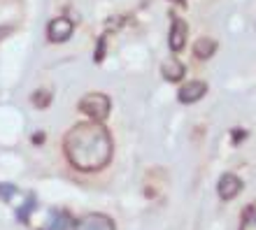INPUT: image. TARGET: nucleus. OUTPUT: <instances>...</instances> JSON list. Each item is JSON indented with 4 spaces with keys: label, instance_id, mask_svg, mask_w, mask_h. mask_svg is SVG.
I'll return each mask as SVG.
<instances>
[{
    "label": "nucleus",
    "instance_id": "obj_1",
    "mask_svg": "<svg viewBox=\"0 0 256 230\" xmlns=\"http://www.w3.org/2000/svg\"><path fill=\"white\" fill-rule=\"evenodd\" d=\"M112 137L108 128L98 121L74 123L63 137V151H66L70 165L82 172L102 170L112 158Z\"/></svg>",
    "mask_w": 256,
    "mask_h": 230
},
{
    "label": "nucleus",
    "instance_id": "obj_2",
    "mask_svg": "<svg viewBox=\"0 0 256 230\" xmlns=\"http://www.w3.org/2000/svg\"><path fill=\"white\" fill-rule=\"evenodd\" d=\"M77 107H80L82 114H86L91 121L102 123L110 116L112 102H110V98L105 93H98V91H94V93H86V95H84Z\"/></svg>",
    "mask_w": 256,
    "mask_h": 230
},
{
    "label": "nucleus",
    "instance_id": "obj_3",
    "mask_svg": "<svg viewBox=\"0 0 256 230\" xmlns=\"http://www.w3.org/2000/svg\"><path fill=\"white\" fill-rule=\"evenodd\" d=\"M72 30H74V23L68 16H56V19L49 21L47 37L49 42H66L72 37Z\"/></svg>",
    "mask_w": 256,
    "mask_h": 230
},
{
    "label": "nucleus",
    "instance_id": "obj_4",
    "mask_svg": "<svg viewBox=\"0 0 256 230\" xmlns=\"http://www.w3.org/2000/svg\"><path fill=\"white\" fill-rule=\"evenodd\" d=\"M172 23H170V35H168V44L172 51H182L184 44H186V37H189V26H186V21L180 19V16H170Z\"/></svg>",
    "mask_w": 256,
    "mask_h": 230
},
{
    "label": "nucleus",
    "instance_id": "obj_5",
    "mask_svg": "<svg viewBox=\"0 0 256 230\" xmlns=\"http://www.w3.org/2000/svg\"><path fill=\"white\" fill-rule=\"evenodd\" d=\"M240 191H242V179L233 172H226V175L219 177V184H216V193L222 200H233L236 196H240Z\"/></svg>",
    "mask_w": 256,
    "mask_h": 230
},
{
    "label": "nucleus",
    "instance_id": "obj_6",
    "mask_svg": "<svg viewBox=\"0 0 256 230\" xmlns=\"http://www.w3.org/2000/svg\"><path fill=\"white\" fill-rule=\"evenodd\" d=\"M205 93H208V84L200 79H194L180 88V95H177V98H180V102H184V105H194V102H198Z\"/></svg>",
    "mask_w": 256,
    "mask_h": 230
},
{
    "label": "nucleus",
    "instance_id": "obj_7",
    "mask_svg": "<svg viewBox=\"0 0 256 230\" xmlns=\"http://www.w3.org/2000/svg\"><path fill=\"white\" fill-rule=\"evenodd\" d=\"M74 230H116L114 221L105 214H88L86 219H82L80 224L74 226Z\"/></svg>",
    "mask_w": 256,
    "mask_h": 230
},
{
    "label": "nucleus",
    "instance_id": "obj_8",
    "mask_svg": "<svg viewBox=\"0 0 256 230\" xmlns=\"http://www.w3.org/2000/svg\"><path fill=\"white\" fill-rule=\"evenodd\" d=\"M40 230H74V221L68 212H52L47 226H42Z\"/></svg>",
    "mask_w": 256,
    "mask_h": 230
},
{
    "label": "nucleus",
    "instance_id": "obj_9",
    "mask_svg": "<svg viewBox=\"0 0 256 230\" xmlns=\"http://www.w3.org/2000/svg\"><path fill=\"white\" fill-rule=\"evenodd\" d=\"M216 51V40L214 37H198L194 44V56L196 58H200V61H208L212 58Z\"/></svg>",
    "mask_w": 256,
    "mask_h": 230
},
{
    "label": "nucleus",
    "instance_id": "obj_10",
    "mask_svg": "<svg viewBox=\"0 0 256 230\" xmlns=\"http://www.w3.org/2000/svg\"><path fill=\"white\" fill-rule=\"evenodd\" d=\"M161 72H163V77H166L168 81H180L184 75H186V68H184V63H180L175 56H172L170 61L163 63Z\"/></svg>",
    "mask_w": 256,
    "mask_h": 230
},
{
    "label": "nucleus",
    "instance_id": "obj_11",
    "mask_svg": "<svg viewBox=\"0 0 256 230\" xmlns=\"http://www.w3.org/2000/svg\"><path fill=\"white\" fill-rule=\"evenodd\" d=\"M256 217V205H247V210L242 212V217H240V230H244L247 226H252V219Z\"/></svg>",
    "mask_w": 256,
    "mask_h": 230
},
{
    "label": "nucleus",
    "instance_id": "obj_12",
    "mask_svg": "<svg viewBox=\"0 0 256 230\" xmlns=\"http://www.w3.org/2000/svg\"><path fill=\"white\" fill-rule=\"evenodd\" d=\"M35 210V198L30 196L28 198V203H26V207L24 210H19V221H24V224H28V219H30V212Z\"/></svg>",
    "mask_w": 256,
    "mask_h": 230
},
{
    "label": "nucleus",
    "instance_id": "obj_13",
    "mask_svg": "<svg viewBox=\"0 0 256 230\" xmlns=\"http://www.w3.org/2000/svg\"><path fill=\"white\" fill-rule=\"evenodd\" d=\"M16 196V189L12 184H0V200H12Z\"/></svg>",
    "mask_w": 256,
    "mask_h": 230
},
{
    "label": "nucleus",
    "instance_id": "obj_14",
    "mask_svg": "<svg viewBox=\"0 0 256 230\" xmlns=\"http://www.w3.org/2000/svg\"><path fill=\"white\" fill-rule=\"evenodd\" d=\"M49 100H52V95H49L47 91H38V93L33 95V102L38 105V107H47Z\"/></svg>",
    "mask_w": 256,
    "mask_h": 230
},
{
    "label": "nucleus",
    "instance_id": "obj_15",
    "mask_svg": "<svg viewBox=\"0 0 256 230\" xmlns=\"http://www.w3.org/2000/svg\"><path fill=\"white\" fill-rule=\"evenodd\" d=\"M242 137H247V130H242V128H236L233 130V142H240V140H242Z\"/></svg>",
    "mask_w": 256,
    "mask_h": 230
},
{
    "label": "nucleus",
    "instance_id": "obj_16",
    "mask_svg": "<svg viewBox=\"0 0 256 230\" xmlns=\"http://www.w3.org/2000/svg\"><path fill=\"white\" fill-rule=\"evenodd\" d=\"M10 33V28H0V37H2V35H7Z\"/></svg>",
    "mask_w": 256,
    "mask_h": 230
},
{
    "label": "nucleus",
    "instance_id": "obj_17",
    "mask_svg": "<svg viewBox=\"0 0 256 230\" xmlns=\"http://www.w3.org/2000/svg\"><path fill=\"white\" fill-rule=\"evenodd\" d=\"M170 2H184V0H170Z\"/></svg>",
    "mask_w": 256,
    "mask_h": 230
}]
</instances>
